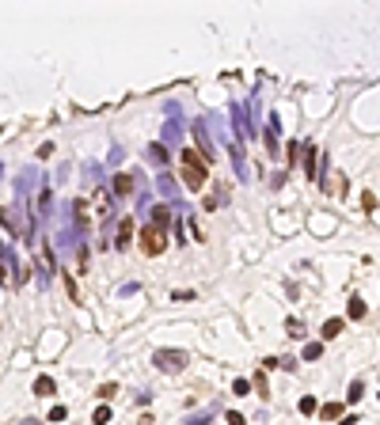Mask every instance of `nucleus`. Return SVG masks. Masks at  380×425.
Masks as SVG:
<instances>
[{
	"label": "nucleus",
	"mask_w": 380,
	"mask_h": 425,
	"mask_svg": "<svg viewBox=\"0 0 380 425\" xmlns=\"http://www.w3.org/2000/svg\"><path fill=\"white\" fill-rule=\"evenodd\" d=\"M186 353L182 349H156L152 353V365L156 368H164V372H179V368H186Z\"/></svg>",
	"instance_id": "f257e3e1"
},
{
	"label": "nucleus",
	"mask_w": 380,
	"mask_h": 425,
	"mask_svg": "<svg viewBox=\"0 0 380 425\" xmlns=\"http://www.w3.org/2000/svg\"><path fill=\"white\" fill-rule=\"evenodd\" d=\"M164 247H167V239H164L160 228H152V224L141 228V251H145V255H164Z\"/></svg>",
	"instance_id": "f03ea898"
},
{
	"label": "nucleus",
	"mask_w": 380,
	"mask_h": 425,
	"mask_svg": "<svg viewBox=\"0 0 380 425\" xmlns=\"http://www.w3.org/2000/svg\"><path fill=\"white\" fill-rule=\"evenodd\" d=\"M130 239H133V221H130V217H122L118 232H114V243H118V247H130Z\"/></svg>",
	"instance_id": "7ed1b4c3"
},
{
	"label": "nucleus",
	"mask_w": 380,
	"mask_h": 425,
	"mask_svg": "<svg viewBox=\"0 0 380 425\" xmlns=\"http://www.w3.org/2000/svg\"><path fill=\"white\" fill-rule=\"evenodd\" d=\"M167 221H171V212H167L164 205H156V209H152V228L164 232V228H167Z\"/></svg>",
	"instance_id": "20e7f679"
},
{
	"label": "nucleus",
	"mask_w": 380,
	"mask_h": 425,
	"mask_svg": "<svg viewBox=\"0 0 380 425\" xmlns=\"http://www.w3.org/2000/svg\"><path fill=\"white\" fill-rule=\"evenodd\" d=\"M342 334V319H327L323 323V338H338Z\"/></svg>",
	"instance_id": "39448f33"
},
{
	"label": "nucleus",
	"mask_w": 380,
	"mask_h": 425,
	"mask_svg": "<svg viewBox=\"0 0 380 425\" xmlns=\"http://www.w3.org/2000/svg\"><path fill=\"white\" fill-rule=\"evenodd\" d=\"M114 190H118V194H130L133 190V175H118V179H114Z\"/></svg>",
	"instance_id": "423d86ee"
},
{
	"label": "nucleus",
	"mask_w": 380,
	"mask_h": 425,
	"mask_svg": "<svg viewBox=\"0 0 380 425\" xmlns=\"http://www.w3.org/2000/svg\"><path fill=\"white\" fill-rule=\"evenodd\" d=\"M346 315H350V319H365V300H350V311H346Z\"/></svg>",
	"instance_id": "0eeeda50"
},
{
	"label": "nucleus",
	"mask_w": 380,
	"mask_h": 425,
	"mask_svg": "<svg viewBox=\"0 0 380 425\" xmlns=\"http://www.w3.org/2000/svg\"><path fill=\"white\" fill-rule=\"evenodd\" d=\"M320 414H323V417H331V421H335V417L342 414V402H327V406H320Z\"/></svg>",
	"instance_id": "6e6552de"
},
{
	"label": "nucleus",
	"mask_w": 380,
	"mask_h": 425,
	"mask_svg": "<svg viewBox=\"0 0 380 425\" xmlns=\"http://www.w3.org/2000/svg\"><path fill=\"white\" fill-rule=\"evenodd\" d=\"M316 410H320V402L312 399V395H304L301 399V414H316Z\"/></svg>",
	"instance_id": "1a4fd4ad"
},
{
	"label": "nucleus",
	"mask_w": 380,
	"mask_h": 425,
	"mask_svg": "<svg viewBox=\"0 0 380 425\" xmlns=\"http://www.w3.org/2000/svg\"><path fill=\"white\" fill-rule=\"evenodd\" d=\"M35 391L38 395H53V380H50V376H42V380L35 383Z\"/></svg>",
	"instance_id": "9d476101"
},
{
	"label": "nucleus",
	"mask_w": 380,
	"mask_h": 425,
	"mask_svg": "<svg viewBox=\"0 0 380 425\" xmlns=\"http://www.w3.org/2000/svg\"><path fill=\"white\" fill-rule=\"evenodd\" d=\"M361 391H365V383L354 380V383H350V399H346V402H357V399H361Z\"/></svg>",
	"instance_id": "9b49d317"
},
{
	"label": "nucleus",
	"mask_w": 380,
	"mask_h": 425,
	"mask_svg": "<svg viewBox=\"0 0 380 425\" xmlns=\"http://www.w3.org/2000/svg\"><path fill=\"white\" fill-rule=\"evenodd\" d=\"M107 421H111V406H99L95 410V425H107Z\"/></svg>",
	"instance_id": "f8f14e48"
},
{
	"label": "nucleus",
	"mask_w": 380,
	"mask_h": 425,
	"mask_svg": "<svg viewBox=\"0 0 380 425\" xmlns=\"http://www.w3.org/2000/svg\"><path fill=\"white\" fill-rule=\"evenodd\" d=\"M194 137H198V145H202V152H209V137H206V129H202V126H194Z\"/></svg>",
	"instance_id": "ddd939ff"
},
{
	"label": "nucleus",
	"mask_w": 380,
	"mask_h": 425,
	"mask_svg": "<svg viewBox=\"0 0 380 425\" xmlns=\"http://www.w3.org/2000/svg\"><path fill=\"white\" fill-rule=\"evenodd\" d=\"M320 353H323V346H320V342H312V346L304 349V357H308V361H316V357H320Z\"/></svg>",
	"instance_id": "4468645a"
},
{
	"label": "nucleus",
	"mask_w": 380,
	"mask_h": 425,
	"mask_svg": "<svg viewBox=\"0 0 380 425\" xmlns=\"http://www.w3.org/2000/svg\"><path fill=\"white\" fill-rule=\"evenodd\" d=\"M152 160H156V163H167V152H164V145H152Z\"/></svg>",
	"instance_id": "2eb2a0df"
},
{
	"label": "nucleus",
	"mask_w": 380,
	"mask_h": 425,
	"mask_svg": "<svg viewBox=\"0 0 380 425\" xmlns=\"http://www.w3.org/2000/svg\"><path fill=\"white\" fill-rule=\"evenodd\" d=\"M65 414H69L65 406H53V410H50V421H65Z\"/></svg>",
	"instance_id": "dca6fc26"
},
{
	"label": "nucleus",
	"mask_w": 380,
	"mask_h": 425,
	"mask_svg": "<svg viewBox=\"0 0 380 425\" xmlns=\"http://www.w3.org/2000/svg\"><path fill=\"white\" fill-rule=\"evenodd\" d=\"M114 391H118V387H114V383H103V387H99V399H111Z\"/></svg>",
	"instance_id": "f3484780"
},
{
	"label": "nucleus",
	"mask_w": 380,
	"mask_h": 425,
	"mask_svg": "<svg viewBox=\"0 0 380 425\" xmlns=\"http://www.w3.org/2000/svg\"><path fill=\"white\" fill-rule=\"evenodd\" d=\"M301 331H304L301 319H289V334H293V338H301Z\"/></svg>",
	"instance_id": "a211bd4d"
},
{
	"label": "nucleus",
	"mask_w": 380,
	"mask_h": 425,
	"mask_svg": "<svg viewBox=\"0 0 380 425\" xmlns=\"http://www.w3.org/2000/svg\"><path fill=\"white\" fill-rule=\"evenodd\" d=\"M232 387H236V395H247V391H251V383H247V380H236Z\"/></svg>",
	"instance_id": "6ab92c4d"
},
{
	"label": "nucleus",
	"mask_w": 380,
	"mask_h": 425,
	"mask_svg": "<svg viewBox=\"0 0 380 425\" xmlns=\"http://www.w3.org/2000/svg\"><path fill=\"white\" fill-rule=\"evenodd\" d=\"M361 205H365V212L376 209V197H372V194H361Z\"/></svg>",
	"instance_id": "aec40b11"
},
{
	"label": "nucleus",
	"mask_w": 380,
	"mask_h": 425,
	"mask_svg": "<svg viewBox=\"0 0 380 425\" xmlns=\"http://www.w3.org/2000/svg\"><path fill=\"white\" fill-rule=\"evenodd\" d=\"M228 425H243V414H236V410H228Z\"/></svg>",
	"instance_id": "412c9836"
}]
</instances>
